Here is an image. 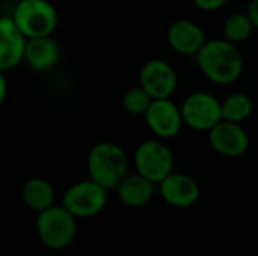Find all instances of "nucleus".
I'll return each mask as SVG.
<instances>
[{
    "label": "nucleus",
    "mask_w": 258,
    "mask_h": 256,
    "mask_svg": "<svg viewBox=\"0 0 258 256\" xmlns=\"http://www.w3.org/2000/svg\"><path fill=\"white\" fill-rule=\"evenodd\" d=\"M200 72L212 83L227 86L236 83L245 69V59L236 44L224 38L209 39L195 56Z\"/></svg>",
    "instance_id": "nucleus-1"
},
{
    "label": "nucleus",
    "mask_w": 258,
    "mask_h": 256,
    "mask_svg": "<svg viewBox=\"0 0 258 256\" xmlns=\"http://www.w3.org/2000/svg\"><path fill=\"white\" fill-rule=\"evenodd\" d=\"M128 155L125 149L115 142L95 143L86 158L88 177L106 190H116L128 175Z\"/></svg>",
    "instance_id": "nucleus-2"
},
{
    "label": "nucleus",
    "mask_w": 258,
    "mask_h": 256,
    "mask_svg": "<svg viewBox=\"0 0 258 256\" xmlns=\"http://www.w3.org/2000/svg\"><path fill=\"white\" fill-rule=\"evenodd\" d=\"M12 20L27 39L51 36L59 23V14L50 0H20Z\"/></svg>",
    "instance_id": "nucleus-3"
},
{
    "label": "nucleus",
    "mask_w": 258,
    "mask_h": 256,
    "mask_svg": "<svg viewBox=\"0 0 258 256\" xmlns=\"http://www.w3.org/2000/svg\"><path fill=\"white\" fill-rule=\"evenodd\" d=\"M135 172L159 186L168 178L175 167V157L172 149L160 139H148L141 142L133 154Z\"/></svg>",
    "instance_id": "nucleus-4"
},
{
    "label": "nucleus",
    "mask_w": 258,
    "mask_h": 256,
    "mask_svg": "<svg viewBox=\"0 0 258 256\" xmlns=\"http://www.w3.org/2000/svg\"><path fill=\"white\" fill-rule=\"evenodd\" d=\"M77 219L62 205H54L36 217V234L41 243L51 250H63L76 238Z\"/></svg>",
    "instance_id": "nucleus-5"
},
{
    "label": "nucleus",
    "mask_w": 258,
    "mask_h": 256,
    "mask_svg": "<svg viewBox=\"0 0 258 256\" xmlns=\"http://www.w3.org/2000/svg\"><path fill=\"white\" fill-rule=\"evenodd\" d=\"M180 109L184 125L195 131L209 133L219 122L224 121L222 100L206 91H197L189 94L183 100Z\"/></svg>",
    "instance_id": "nucleus-6"
},
{
    "label": "nucleus",
    "mask_w": 258,
    "mask_h": 256,
    "mask_svg": "<svg viewBox=\"0 0 258 256\" xmlns=\"http://www.w3.org/2000/svg\"><path fill=\"white\" fill-rule=\"evenodd\" d=\"M106 204L107 190L89 178L71 184L62 196V207L76 219L97 216L104 210Z\"/></svg>",
    "instance_id": "nucleus-7"
},
{
    "label": "nucleus",
    "mask_w": 258,
    "mask_h": 256,
    "mask_svg": "<svg viewBox=\"0 0 258 256\" xmlns=\"http://www.w3.org/2000/svg\"><path fill=\"white\" fill-rule=\"evenodd\" d=\"M178 77L174 66L163 59H150L139 69V86L153 100H168L177 91Z\"/></svg>",
    "instance_id": "nucleus-8"
},
{
    "label": "nucleus",
    "mask_w": 258,
    "mask_h": 256,
    "mask_svg": "<svg viewBox=\"0 0 258 256\" xmlns=\"http://www.w3.org/2000/svg\"><path fill=\"white\" fill-rule=\"evenodd\" d=\"M144 118L148 130L156 136V139L160 140L178 136L184 125L181 109L171 98L153 100Z\"/></svg>",
    "instance_id": "nucleus-9"
},
{
    "label": "nucleus",
    "mask_w": 258,
    "mask_h": 256,
    "mask_svg": "<svg viewBox=\"0 0 258 256\" xmlns=\"http://www.w3.org/2000/svg\"><path fill=\"white\" fill-rule=\"evenodd\" d=\"M210 148L219 155L228 158H237L246 154L251 140L249 134L240 124L222 121L212 131L207 133Z\"/></svg>",
    "instance_id": "nucleus-10"
},
{
    "label": "nucleus",
    "mask_w": 258,
    "mask_h": 256,
    "mask_svg": "<svg viewBox=\"0 0 258 256\" xmlns=\"http://www.w3.org/2000/svg\"><path fill=\"white\" fill-rule=\"evenodd\" d=\"M166 41L175 53L183 56H197L209 39L198 23L189 18H180L169 24L166 30Z\"/></svg>",
    "instance_id": "nucleus-11"
},
{
    "label": "nucleus",
    "mask_w": 258,
    "mask_h": 256,
    "mask_svg": "<svg viewBox=\"0 0 258 256\" xmlns=\"http://www.w3.org/2000/svg\"><path fill=\"white\" fill-rule=\"evenodd\" d=\"M27 38L17 27L12 17L0 18V71L6 72L17 68L26 56Z\"/></svg>",
    "instance_id": "nucleus-12"
},
{
    "label": "nucleus",
    "mask_w": 258,
    "mask_h": 256,
    "mask_svg": "<svg viewBox=\"0 0 258 256\" xmlns=\"http://www.w3.org/2000/svg\"><path fill=\"white\" fill-rule=\"evenodd\" d=\"M157 187L162 199L174 208H189L200 198L198 181L184 172H172Z\"/></svg>",
    "instance_id": "nucleus-13"
},
{
    "label": "nucleus",
    "mask_w": 258,
    "mask_h": 256,
    "mask_svg": "<svg viewBox=\"0 0 258 256\" xmlns=\"http://www.w3.org/2000/svg\"><path fill=\"white\" fill-rule=\"evenodd\" d=\"M60 60V47L53 36L33 38L27 41L24 62L32 71L45 72L53 69Z\"/></svg>",
    "instance_id": "nucleus-14"
},
{
    "label": "nucleus",
    "mask_w": 258,
    "mask_h": 256,
    "mask_svg": "<svg viewBox=\"0 0 258 256\" xmlns=\"http://www.w3.org/2000/svg\"><path fill=\"white\" fill-rule=\"evenodd\" d=\"M156 184H153L145 177L138 172L128 174L122 183L118 186L116 193L119 201L128 208H142L145 207L154 195Z\"/></svg>",
    "instance_id": "nucleus-15"
},
{
    "label": "nucleus",
    "mask_w": 258,
    "mask_h": 256,
    "mask_svg": "<svg viewBox=\"0 0 258 256\" xmlns=\"http://www.w3.org/2000/svg\"><path fill=\"white\" fill-rule=\"evenodd\" d=\"M21 199L29 210L39 214L56 205V190L48 180L35 177L24 183L21 189Z\"/></svg>",
    "instance_id": "nucleus-16"
},
{
    "label": "nucleus",
    "mask_w": 258,
    "mask_h": 256,
    "mask_svg": "<svg viewBox=\"0 0 258 256\" xmlns=\"http://www.w3.org/2000/svg\"><path fill=\"white\" fill-rule=\"evenodd\" d=\"M254 113V101L245 92H233L222 100V119L243 124Z\"/></svg>",
    "instance_id": "nucleus-17"
},
{
    "label": "nucleus",
    "mask_w": 258,
    "mask_h": 256,
    "mask_svg": "<svg viewBox=\"0 0 258 256\" xmlns=\"http://www.w3.org/2000/svg\"><path fill=\"white\" fill-rule=\"evenodd\" d=\"M254 24L246 12H234L230 14L222 23V35L224 39L230 41L231 44L245 42L254 32Z\"/></svg>",
    "instance_id": "nucleus-18"
},
{
    "label": "nucleus",
    "mask_w": 258,
    "mask_h": 256,
    "mask_svg": "<svg viewBox=\"0 0 258 256\" xmlns=\"http://www.w3.org/2000/svg\"><path fill=\"white\" fill-rule=\"evenodd\" d=\"M151 103H153V98L139 84L130 88L122 97L124 110L127 113L133 115V116H145V113L148 112Z\"/></svg>",
    "instance_id": "nucleus-19"
},
{
    "label": "nucleus",
    "mask_w": 258,
    "mask_h": 256,
    "mask_svg": "<svg viewBox=\"0 0 258 256\" xmlns=\"http://www.w3.org/2000/svg\"><path fill=\"white\" fill-rule=\"evenodd\" d=\"M200 9H203V11H209V12H212V11H218V9H221L228 0H192Z\"/></svg>",
    "instance_id": "nucleus-20"
},
{
    "label": "nucleus",
    "mask_w": 258,
    "mask_h": 256,
    "mask_svg": "<svg viewBox=\"0 0 258 256\" xmlns=\"http://www.w3.org/2000/svg\"><path fill=\"white\" fill-rule=\"evenodd\" d=\"M246 14H248V17L251 18L254 27L258 29V0H251V2H249L248 9H246Z\"/></svg>",
    "instance_id": "nucleus-21"
},
{
    "label": "nucleus",
    "mask_w": 258,
    "mask_h": 256,
    "mask_svg": "<svg viewBox=\"0 0 258 256\" xmlns=\"http://www.w3.org/2000/svg\"><path fill=\"white\" fill-rule=\"evenodd\" d=\"M6 98V77L5 72L0 74V103H3Z\"/></svg>",
    "instance_id": "nucleus-22"
}]
</instances>
